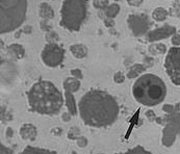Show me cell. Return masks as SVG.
Listing matches in <instances>:
<instances>
[{"mask_svg":"<svg viewBox=\"0 0 180 154\" xmlns=\"http://www.w3.org/2000/svg\"><path fill=\"white\" fill-rule=\"evenodd\" d=\"M39 14L44 20H50L54 17V12H53L52 7L46 2H42L39 5Z\"/></svg>","mask_w":180,"mask_h":154,"instance_id":"7c38bea8","label":"cell"},{"mask_svg":"<svg viewBox=\"0 0 180 154\" xmlns=\"http://www.w3.org/2000/svg\"><path fill=\"white\" fill-rule=\"evenodd\" d=\"M145 71V67L142 64H136V65H133L129 69L128 73H127V77L128 78H134L142 73V72Z\"/></svg>","mask_w":180,"mask_h":154,"instance_id":"ac0fdd59","label":"cell"},{"mask_svg":"<svg viewBox=\"0 0 180 154\" xmlns=\"http://www.w3.org/2000/svg\"><path fill=\"white\" fill-rule=\"evenodd\" d=\"M88 144V142H86V139L82 138V136H80L79 139H78V141H77V145L79 147H84L86 145Z\"/></svg>","mask_w":180,"mask_h":154,"instance_id":"4dcf8cb0","label":"cell"},{"mask_svg":"<svg viewBox=\"0 0 180 154\" xmlns=\"http://www.w3.org/2000/svg\"><path fill=\"white\" fill-rule=\"evenodd\" d=\"M127 25L136 37L144 35L150 26L149 18L145 14H131L127 17Z\"/></svg>","mask_w":180,"mask_h":154,"instance_id":"ba28073f","label":"cell"},{"mask_svg":"<svg viewBox=\"0 0 180 154\" xmlns=\"http://www.w3.org/2000/svg\"><path fill=\"white\" fill-rule=\"evenodd\" d=\"M176 110H180V103H178V104L176 105Z\"/></svg>","mask_w":180,"mask_h":154,"instance_id":"74e56055","label":"cell"},{"mask_svg":"<svg viewBox=\"0 0 180 154\" xmlns=\"http://www.w3.org/2000/svg\"><path fill=\"white\" fill-rule=\"evenodd\" d=\"M78 107L84 124L98 128L114 124L120 111L116 99L100 89H91L84 94Z\"/></svg>","mask_w":180,"mask_h":154,"instance_id":"6da1fadb","label":"cell"},{"mask_svg":"<svg viewBox=\"0 0 180 154\" xmlns=\"http://www.w3.org/2000/svg\"><path fill=\"white\" fill-rule=\"evenodd\" d=\"M27 0H0V33L21 26L26 18Z\"/></svg>","mask_w":180,"mask_h":154,"instance_id":"277c9868","label":"cell"},{"mask_svg":"<svg viewBox=\"0 0 180 154\" xmlns=\"http://www.w3.org/2000/svg\"><path fill=\"white\" fill-rule=\"evenodd\" d=\"M103 22H104V24H105V26H106V27H108V28H111V27H114V26H115V21H114V19L106 18V19H104Z\"/></svg>","mask_w":180,"mask_h":154,"instance_id":"4316f807","label":"cell"},{"mask_svg":"<svg viewBox=\"0 0 180 154\" xmlns=\"http://www.w3.org/2000/svg\"><path fill=\"white\" fill-rule=\"evenodd\" d=\"M176 33V27L171 25H165V26L158 27V28L151 30L147 33V40L149 42H157L162 39H167Z\"/></svg>","mask_w":180,"mask_h":154,"instance_id":"9c48e42d","label":"cell"},{"mask_svg":"<svg viewBox=\"0 0 180 154\" xmlns=\"http://www.w3.org/2000/svg\"><path fill=\"white\" fill-rule=\"evenodd\" d=\"M19 154H57V153H56L55 151H52V150H47V149H43V148L27 146V147H25L24 150Z\"/></svg>","mask_w":180,"mask_h":154,"instance_id":"4fadbf2b","label":"cell"},{"mask_svg":"<svg viewBox=\"0 0 180 154\" xmlns=\"http://www.w3.org/2000/svg\"><path fill=\"white\" fill-rule=\"evenodd\" d=\"M108 2V0H93V5H94L95 8L103 10L109 5Z\"/></svg>","mask_w":180,"mask_h":154,"instance_id":"7402d4cb","label":"cell"},{"mask_svg":"<svg viewBox=\"0 0 180 154\" xmlns=\"http://www.w3.org/2000/svg\"><path fill=\"white\" fill-rule=\"evenodd\" d=\"M64 88L67 92L73 93V92L78 91V89L80 88V82L76 79V78H68V79L65 80Z\"/></svg>","mask_w":180,"mask_h":154,"instance_id":"5bb4252c","label":"cell"},{"mask_svg":"<svg viewBox=\"0 0 180 154\" xmlns=\"http://www.w3.org/2000/svg\"><path fill=\"white\" fill-rule=\"evenodd\" d=\"M149 51L153 54H158V53L165 52V46L162 44H154L149 47Z\"/></svg>","mask_w":180,"mask_h":154,"instance_id":"44dd1931","label":"cell"},{"mask_svg":"<svg viewBox=\"0 0 180 154\" xmlns=\"http://www.w3.org/2000/svg\"><path fill=\"white\" fill-rule=\"evenodd\" d=\"M31 30H32L31 26H25V27H24V29L22 30V31L25 32V33H29V32H31Z\"/></svg>","mask_w":180,"mask_h":154,"instance_id":"d6a6232c","label":"cell"},{"mask_svg":"<svg viewBox=\"0 0 180 154\" xmlns=\"http://www.w3.org/2000/svg\"><path fill=\"white\" fill-rule=\"evenodd\" d=\"M167 17H168L167 10L164 8V7H161V6L156 7L155 10L152 12V18L157 22H161V21L165 20Z\"/></svg>","mask_w":180,"mask_h":154,"instance_id":"2e32d148","label":"cell"},{"mask_svg":"<svg viewBox=\"0 0 180 154\" xmlns=\"http://www.w3.org/2000/svg\"><path fill=\"white\" fill-rule=\"evenodd\" d=\"M172 43L174 45H176V46H179L180 45V35L178 33V35H174L173 37H172Z\"/></svg>","mask_w":180,"mask_h":154,"instance_id":"f1b7e54d","label":"cell"},{"mask_svg":"<svg viewBox=\"0 0 180 154\" xmlns=\"http://www.w3.org/2000/svg\"><path fill=\"white\" fill-rule=\"evenodd\" d=\"M63 119H64V121L68 122L69 120H70V114H63Z\"/></svg>","mask_w":180,"mask_h":154,"instance_id":"8d00e7d4","label":"cell"},{"mask_svg":"<svg viewBox=\"0 0 180 154\" xmlns=\"http://www.w3.org/2000/svg\"><path fill=\"white\" fill-rule=\"evenodd\" d=\"M69 49L76 58H83L88 55V48L83 44H73Z\"/></svg>","mask_w":180,"mask_h":154,"instance_id":"8fae6325","label":"cell"},{"mask_svg":"<svg viewBox=\"0 0 180 154\" xmlns=\"http://www.w3.org/2000/svg\"><path fill=\"white\" fill-rule=\"evenodd\" d=\"M71 75L74 78H76V79H81L82 78V72H81L80 69H72L71 70Z\"/></svg>","mask_w":180,"mask_h":154,"instance_id":"d4e9b609","label":"cell"},{"mask_svg":"<svg viewBox=\"0 0 180 154\" xmlns=\"http://www.w3.org/2000/svg\"><path fill=\"white\" fill-rule=\"evenodd\" d=\"M65 50L56 43H48L44 46L41 52V58L43 63L50 68L60 66L64 60Z\"/></svg>","mask_w":180,"mask_h":154,"instance_id":"52a82bcc","label":"cell"},{"mask_svg":"<svg viewBox=\"0 0 180 154\" xmlns=\"http://www.w3.org/2000/svg\"><path fill=\"white\" fill-rule=\"evenodd\" d=\"M147 114V117H148L150 120H152L153 118L155 117V114H154L153 111H147V114Z\"/></svg>","mask_w":180,"mask_h":154,"instance_id":"836d02e7","label":"cell"},{"mask_svg":"<svg viewBox=\"0 0 180 154\" xmlns=\"http://www.w3.org/2000/svg\"><path fill=\"white\" fill-rule=\"evenodd\" d=\"M0 148H1V153L0 154H13V151L10 149H8V148L4 147L3 145H0Z\"/></svg>","mask_w":180,"mask_h":154,"instance_id":"f546056e","label":"cell"},{"mask_svg":"<svg viewBox=\"0 0 180 154\" xmlns=\"http://www.w3.org/2000/svg\"><path fill=\"white\" fill-rule=\"evenodd\" d=\"M70 154H76V153H75V152H74V151H72V152H71V153H70Z\"/></svg>","mask_w":180,"mask_h":154,"instance_id":"f35d334b","label":"cell"},{"mask_svg":"<svg viewBox=\"0 0 180 154\" xmlns=\"http://www.w3.org/2000/svg\"><path fill=\"white\" fill-rule=\"evenodd\" d=\"M45 40L48 42V43H56V42L60 40V37H58V35L55 31H49L45 35Z\"/></svg>","mask_w":180,"mask_h":154,"instance_id":"603a6c76","label":"cell"},{"mask_svg":"<svg viewBox=\"0 0 180 154\" xmlns=\"http://www.w3.org/2000/svg\"><path fill=\"white\" fill-rule=\"evenodd\" d=\"M143 0H127V3L131 6H140Z\"/></svg>","mask_w":180,"mask_h":154,"instance_id":"83f0119b","label":"cell"},{"mask_svg":"<svg viewBox=\"0 0 180 154\" xmlns=\"http://www.w3.org/2000/svg\"><path fill=\"white\" fill-rule=\"evenodd\" d=\"M124 79H125V76H124V74H123L122 72H117V73L114 75V80L116 81L117 83L123 82Z\"/></svg>","mask_w":180,"mask_h":154,"instance_id":"cb8c5ba5","label":"cell"},{"mask_svg":"<svg viewBox=\"0 0 180 154\" xmlns=\"http://www.w3.org/2000/svg\"><path fill=\"white\" fill-rule=\"evenodd\" d=\"M47 21L48 20H43L40 23V25H41L42 30H44V31H46V32H49V31H51V26L47 23Z\"/></svg>","mask_w":180,"mask_h":154,"instance_id":"484cf974","label":"cell"},{"mask_svg":"<svg viewBox=\"0 0 180 154\" xmlns=\"http://www.w3.org/2000/svg\"><path fill=\"white\" fill-rule=\"evenodd\" d=\"M173 110H174L173 106H171V105H165L164 106V110L167 111V113H172Z\"/></svg>","mask_w":180,"mask_h":154,"instance_id":"1f68e13d","label":"cell"},{"mask_svg":"<svg viewBox=\"0 0 180 154\" xmlns=\"http://www.w3.org/2000/svg\"><path fill=\"white\" fill-rule=\"evenodd\" d=\"M88 0H64L60 25L69 31H78L88 12Z\"/></svg>","mask_w":180,"mask_h":154,"instance_id":"5b68a950","label":"cell"},{"mask_svg":"<svg viewBox=\"0 0 180 154\" xmlns=\"http://www.w3.org/2000/svg\"><path fill=\"white\" fill-rule=\"evenodd\" d=\"M20 134L24 139L33 141L36 136V128L31 124H24L20 129Z\"/></svg>","mask_w":180,"mask_h":154,"instance_id":"30bf717a","label":"cell"},{"mask_svg":"<svg viewBox=\"0 0 180 154\" xmlns=\"http://www.w3.org/2000/svg\"><path fill=\"white\" fill-rule=\"evenodd\" d=\"M66 95V99H67V105H68L69 111L71 114H76V107H75V101L74 98H73L72 94L70 92H67L65 93Z\"/></svg>","mask_w":180,"mask_h":154,"instance_id":"d6986e66","label":"cell"},{"mask_svg":"<svg viewBox=\"0 0 180 154\" xmlns=\"http://www.w3.org/2000/svg\"><path fill=\"white\" fill-rule=\"evenodd\" d=\"M132 95L136 101L146 106L161 103L167 95L165 82L157 75L147 73L140 76L132 85Z\"/></svg>","mask_w":180,"mask_h":154,"instance_id":"3957f363","label":"cell"},{"mask_svg":"<svg viewBox=\"0 0 180 154\" xmlns=\"http://www.w3.org/2000/svg\"><path fill=\"white\" fill-rule=\"evenodd\" d=\"M165 69L171 81L180 86V47H171L165 60Z\"/></svg>","mask_w":180,"mask_h":154,"instance_id":"8992f818","label":"cell"},{"mask_svg":"<svg viewBox=\"0 0 180 154\" xmlns=\"http://www.w3.org/2000/svg\"><path fill=\"white\" fill-rule=\"evenodd\" d=\"M53 133H56V135H60V134L61 133V128H54V129L52 130Z\"/></svg>","mask_w":180,"mask_h":154,"instance_id":"d590c367","label":"cell"},{"mask_svg":"<svg viewBox=\"0 0 180 154\" xmlns=\"http://www.w3.org/2000/svg\"><path fill=\"white\" fill-rule=\"evenodd\" d=\"M13 130H12V128L10 127H8L7 128V130H6V135L8 136V138H10V136H13Z\"/></svg>","mask_w":180,"mask_h":154,"instance_id":"e575fe53","label":"cell"},{"mask_svg":"<svg viewBox=\"0 0 180 154\" xmlns=\"http://www.w3.org/2000/svg\"><path fill=\"white\" fill-rule=\"evenodd\" d=\"M26 94L30 110L35 113L56 114L60 113L64 105L63 94L51 81H36Z\"/></svg>","mask_w":180,"mask_h":154,"instance_id":"7a4b0ae2","label":"cell"},{"mask_svg":"<svg viewBox=\"0 0 180 154\" xmlns=\"http://www.w3.org/2000/svg\"><path fill=\"white\" fill-rule=\"evenodd\" d=\"M120 154H152L150 151L146 150L144 147L142 146H136L132 149H129L127 150L126 152H123V153H120Z\"/></svg>","mask_w":180,"mask_h":154,"instance_id":"ffe728a7","label":"cell"},{"mask_svg":"<svg viewBox=\"0 0 180 154\" xmlns=\"http://www.w3.org/2000/svg\"><path fill=\"white\" fill-rule=\"evenodd\" d=\"M103 12H104V14H105L106 18L114 19L120 12V5L117 4V3L109 4L105 10H103Z\"/></svg>","mask_w":180,"mask_h":154,"instance_id":"e0dca14e","label":"cell"},{"mask_svg":"<svg viewBox=\"0 0 180 154\" xmlns=\"http://www.w3.org/2000/svg\"><path fill=\"white\" fill-rule=\"evenodd\" d=\"M7 50H8V52L16 55L17 58H22L25 54L24 47L20 44H10V46L7 47Z\"/></svg>","mask_w":180,"mask_h":154,"instance_id":"9a60e30c","label":"cell"}]
</instances>
